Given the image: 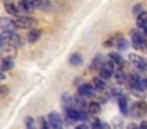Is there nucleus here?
I'll return each instance as SVG.
<instances>
[{
    "mask_svg": "<svg viewBox=\"0 0 147 129\" xmlns=\"http://www.w3.org/2000/svg\"><path fill=\"white\" fill-rule=\"evenodd\" d=\"M13 21H14L16 28H33L38 24V21L35 17H32V16H18Z\"/></svg>",
    "mask_w": 147,
    "mask_h": 129,
    "instance_id": "1",
    "label": "nucleus"
},
{
    "mask_svg": "<svg viewBox=\"0 0 147 129\" xmlns=\"http://www.w3.org/2000/svg\"><path fill=\"white\" fill-rule=\"evenodd\" d=\"M130 113L134 118H144V116L147 115V102L142 99H139L138 102H134L133 106L130 107Z\"/></svg>",
    "mask_w": 147,
    "mask_h": 129,
    "instance_id": "2",
    "label": "nucleus"
},
{
    "mask_svg": "<svg viewBox=\"0 0 147 129\" xmlns=\"http://www.w3.org/2000/svg\"><path fill=\"white\" fill-rule=\"evenodd\" d=\"M128 61L141 72H147V60L144 57L138 55V53H130L128 55Z\"/></svg>",
    "mask_w": 147,
    "mask_h": 129,
    "instance_id": "3",
    "label": "nucleus"
},
{
    "mask_svg": "<svg viewBox=\"0 0 147 129\" xmlns=\"http://www.w3.org/2000/svg\"><path fill=\"white\" fill-rule=\"evenodd\" d=\"M114 71H115V66L112 65V61H103V65L100 66L98 69V77H101L103 80H108V79H111L112 76H114Z\"/></svg>",
    "mask_w": 147,
    "mask_h": 129,
    "instance_id": "4",
    "label": "nucleus"
},
{
    "mask_svg": "<svg viewBox=\"0 0 147 129\" xmlns=\"http://www.w3.org/2000/svg\"><path fill=\"white\" fill-rule=\"evenodd\" d=\"M48 124L52 129H63V120L57 112H51L48 115Z\"/></svg>",
    "mask_w": 147,
    "mask_h": 129,
    "instance_id": "5",
    "label": "nucleus"
},
{
    "mask_svg": "<svg viewBox=\"0 0 147 129\" xmlns=\"http://www.w3.org/2000/svg\"><path fill=\"white\" fill-rule=\"evenodd\" d=\"M131 44L136 50L142 52V43H144V33H141L139 30H131Z\"/></svg>",
    "mask_w": 147,
    "mask_h": 129,
    "instance_id": "6",
    "label": "nucleus"
},
{
    "mask_svg": "<svg viewBox=\"0 0 147 129\" xmlns=\"http://www.w3.org/2000/svg\"><path fill=\"white\" fill-rule=\"evenodd\" d=\"M78 94L82 98H92V96H95V88H93V85L82 84L79 87V90H78Z\"/></svg>",
    "mask_w": 147,
    "mask_h": 129,
    "instance_id": "7",
    "label": "nucleus"
},
{
    "mask_svg": "<svg viewBox=\"0 0 147 129\" xmlns=\"http://www.w3.org/2000/svg\"><path fill=\"white\" fill-rule=\"evenodd\" d=\"M0 30L2 31H14L16 30L14 21L10 17H0Z\"/></svg>",
    "mask_w": 147,
    "mask_h": 129,
    "instance_id": "8",
    "label": "nucleus"
},
{
    "mask_svg": "<svg viewBox=\"0 0 147 129\" xmlns=\"http://www.w3.org/2000/svg\"><path fill=\"white\" fill-rule=\"evenodd\" d=\"M18 9H19V14H24V16H29L33 9V5L30 0H21L18 3Z\"/></svg>",
    "mask_w": 147,
    "mask_h": 129,
    "instance_id": "9",
    "label": "nucleus"
},
{
    "mask_svg": "<svg viewBox=\"0 0 147 129\" xmlns=\"http://www.w3.org/2000/svg\"><path fill=\"white\" fill-rule=\"evenodd\" d=\"M108 60L112 61V65H114L115 68H123V58H122V55L119 52H109Z\"/></svg>",
    "mask_w": 147,
    "mask_h": 129,
    "instance_id": "10",
    "label": "nucleus"
},
{
    "mask_svg": "<svg viewBox=\"0 0 147 129\" xmlns=\"http://www.w3.org/2000/svg\"><path fill=\"white\" fill-rule=\"evenodd\" d=\"M5 9L10 13L11 16H19V9H18V3H14V0H3Z\"/></svg>",
    "mask_w": 147,
    "mask_h": 129,
    "instance_id": "11",
    "label": "nucleus"
},
{
    "mask_svg": "<svg viewBox=\"0 0 147 129\" xmlns=\"http://www.w3.org/2000/svg\"><path fill=\"white\" fill-rule=\"evenodd\" d=\"M117 102H119V109H120L122 115H128L130 113V107H128V98L127 96H119L117 98Z\"/></svg>",
    "mask_w": 147,
    "mask_h": 129,
    "instance_id": "12",
    "label": "nucleus"
},
{
    "mask_svg": "<svg viewBox=\"0 0 147 129\" xmlns=\"http://www.w3.org/2000/svg\"><path fill=\"white\" fill-rule=\"evenodd\" d=\"M136 25L139 30H147V11H142L139 16H136Z\"/></svg>",
    "mask_w": 147,
    "mask_h": 129,
    "instance_id": "13",
    "label": "nucleus"
},
{
    "mask_svg": "<svg viewBox=\"0 0 147 129\" xmlns=\"http://www.w3.org/2000/svg\"><path fill=\"white\" fill-rule=\"evenodd\" d=\"M87 112H89L90 115H98V113L101 112V106H100V102H96V101L89 102V106H87Z\"/></svg>",
    "mask_w": 147,
    "mask_h": 129,
    "instance_id": "14",
    "label": "nucleus"
},
{
    "mask_svg": "<svg viewBox=\"0 0 147 129\" xmlns=\"http://www.w3.org/2000/svg\"><path fill=\"white\" fill-rule=\"evenodd\" d=\"M40 36H41V31L38 28H30L29 35H27V41L29 43H36L40 39Z\"/></svg>",
    "mask_w": 147,
    "mask_h": 129,
    "instance_id": "15",
    "label": "nucleus"
},
{
    "mask_svg": "<svg viewBox=\"0 0 147 129\" xmlns=\"http://www.w3.org/2000/svg\"><path fill=\"white\" fill-rule=\"evenodd\" d=\"M92 85H93V88H95V90H98V91H103L106 88V84H105V80H103L101 77H93Z\"/></svg>",
    "mask_w": 147,
    "mask_h": 129,
    "instance_id": "16",
    "label": "nucleus"
},
{
    "mask_svg": "<svg viewBox=\"0 0 147 129\" xmlns=\"http://www.w3.org/2000/svg\"><path fill=\"white\" fill-rule=\"evenodd\" d=\"M73 104H74V99L70 96V94H68V93L62 94V106H63L65 109H70V107H73Z\"/></svg>",
    "mask_w": 147,
    "mask_h": 129,
    "instance_id": "17",
    "label": "nucleus"
},
{
    "mask_svg": "<svg viewBox=\"0 0 147 129\" xmlns=\"http://www.w3.org/2000/svg\"><path fill=\"white\" fill-rule=\"evenodd\" d=\"M13 66H14L13 58H3L0 61V69H2V71H8V69H11Z\"/></svg>",
    "mask_w": 147,
    "mask_h": 129,
    "instance_id": "18",
    "label": "nucleus"
},
{
    "mask_svg": "<svg viewBox=\"0 0 147 129\" xmlns=\"http://www.w3.org/2000/svg\"><path fill=\"white\" fill-rule=\"evenodd\" d=\"M70 65L71 66H79V65H82V55L81 53H71V57H70Z\"/></svg>",
    "mask_w": 147,
    "mask_h": 129,
    "instance_id": "19",
    "label": "nucleus"
},
{
    "mask_svg": "<svg viewBox=\"0 0 147 129\" xmlns=\"http://www.w3.org/2000/svg\"><path fill=\"white\" fill-rule=\"evenodd\" d=\"M112 77L115 79L117 84H125V82H127V76H125L123 71H122V68L119 69V71H114V76H112Z\"/></svg>",
    "mask_w": 147,
    "mask_h": 129,
    "instance_id": "20",
    "label": "nucleus"
},
{
    "mask_svg": "<svg viewBox=\"0 0 147 129\" xmlns=\"http://www.w3.org/2000/svg\"><path fill=\"white\" fill-rule=\"evenodd\" d=\"M115 47H117L119 50H125L128 47L127 39H125L123 36H115Z\"/></svg>",
    "mask_w": 147,
    "mask_h": 129,
    "instance_id": "21",
    "label": "nucleus"
},
{
    "mask_svg": "<svg viewBox=\"0 0 147 129\" xmlns=\"http://www.w3.org/2000/svg\"><path fill=\"white\" fill-rule=\"evenodd\" d=\"M101 65H103V57H101V55H96L95 58L92 60V65H90V68H92V69H96V68H98V69H100V66H101Z\"/></svg>",
    "mask_w": 147,
    "mask_h": 129,
    "instance_id": "22",
    "label": "nucleus"
},
{
    "mask_svg": "<svg viewBox=\"0 0 147 129\" xmlns=\"http://www.w3.org/2000/svg\"><path fill=\"white\" fill-rule=\"evenodd\" d=\"M112 129H122L123 128V121H122V118L120 116H115L114 120H112V126H111Z\"/></svg>",
    "mask_w": 147,
    "mask_h": 129,
    "instance_id": "23",
    "label": "nucleus"
},
{
    "mask_svg": "<svg viewBox=\"0 0 147 129\" xmlns=\"http://www.w3.org/2000/svg\"><path fill=\"white\" fill-rule=\"evenodd\" d=\"M26 128H27V129H36V128H35V120L29 116V118L26 120Z\"/></svg>",
    "mask_w": 147,
    "mask_h": 129,
    "instance_id": "24",
    "label": "nucleus"
},
{
    "mask_svg": "<svg viewBox=\"0 0 147 129\" xmlns=\"http://www.w3.org/2000/svg\"><path fill=\"white\" fill-rule=\"evenodd\" d=\"M141 13H142V5H139V3H138V5H134L133 6V14L134 16H139Z\"/></svg>",
    "mask_w": 147,
    "mask_h": 129,
    "instance_id": "25",
    "label": "nucleus"
},
{
    "mask_svg": "<svg viewBox=\"0 0 147 129\" xmlns=\"http://www.w3.org/2000/svg\"><path fill=\"white\" fill-rule=\"evenodd\" d=\"M7 94H8V87L7 85H2V87H0V98L7 96Z\"/></svg>",
    "mask_w": 147,
    "mask_h": 129,
    "instance_id": "26",
    "label": "nucleus"
},
{
    "mask_svg": "<svg viewBox=\"0 0 147 129\" xmlns=\"http://www.w3.org/2000/svg\"><path fill=\"white\" fill-rule=\"evenodd\" d=\"M139 84H141V88H142V90H147V77L141 79V80H139Z\"/></svg>",
    "mask_w": 147,
    "mask_h": 129,
    "instance_id": "27",
    "label": "nucleus"
},
{
    "mask_svg": "<svg viewBox=\"0 0 147 129\" xmlns=\"http://www.w3.org/2000/svg\"><path fill=\"white\" fill-rule=\"evenodd\" d=\"M100 129H112V128H111V124H109V123L101 121V123H100Z\"/></svg>",
    "mask_w": 147,
    "mask_h": 129,
    "instance_id": "28",
    "label": "nucleus"
},
{
    "mask_svg": "<svg viewBox=\"0 0 147 129\" xmlns=\"http://www.w3.org/2000/svg\"><path fill=\"white\" fill-rule=\"evenodd\" d=\"M100 123H101L100 120H95V121L92 123V129H100Z\"/></svg>",
    "mask_w": 147,
    "mask_h": 129,
    "instance_id": "29",
    "label": "nucleus"
},
{
    "mask_svg": "<svg viewBox=\"0 0 147 129\" xmlns=\"http://www.w3.org/2000/svg\"><path fill=\"white\" fill-rule=\"evenodd\" d=\"M127 129H139V124H134V123H131V124L127 126Z\"/></svg>",
    "mask_w": 147,
    "mask_h": 129,
    "instance_id": "30",
    "label": "nucleus"
},
{
    "mask_svg": "<svg viewBox=\"0 0 147 129\" xmlns=\"http://www.w3.org/2000/svg\"><path fill=\"white\" fill-rule=\"evenodd\" d=\"M139 129H147V121H142L139 124Z\"/></svg>",
    "mask_w": 147,
    "mask_h": 129,
    "instance_id": "31",
    "label": "nucleus"
},
{
    "mask_svg": "<svg viewBox=\"0 0 147 129\" xmlns=\"http://www.w3.org/2000/svg\"><path fill=\"white\" fill-rule=\"evenodd\" d=\"M76 129H89V128H87V124H78Z\"/></svg>",
    "mask_w": 147,
    "mask_h": 129,
    "instance_id": "32",
    "label": "nucleus"
},
{
    "mask_svg": "<svg viewBox=\"0 0 147 129\" xmlns=\"http://www.w3.org/2000/svg\"><path fill=\"white\" fill-rule=\"evenodd\" d=\"M5 80V74H2V71H0V82Z\"/></svg>",
    "mask_w": 147,
    "mask_h": 129,
    "instance_id": "33",
    "label": "nucleus"
},
{
    "mask_svg": "<svg viewBox=\"0 0 147 129\" xmlns=\"http://www.w3.org/2000/svg\"><path fill=\"white\" fill-rule=\"evenodd\" d=\"M2 46H3V41H2V35H0V49H2Z\"/></svg>",
    "mask_w": 147,
    "mask_h": 129,
    "instance_id": "34",
    "label": "nucleus"
},
{
    "mask_svg": "<svg viewBox=\"0 0 147 129\" xmlns=\"http://www.w3.org/2000/svg\"><path fill=\"white\" fill-rule=\"evenodd\" d=\"M41 129H48V128H41Z\"/></svg>",
    "mask_w": 147,
    "mask_h": 129,
    "instance_id": "35",
    "label": "nucleus"
}]
</instances>
